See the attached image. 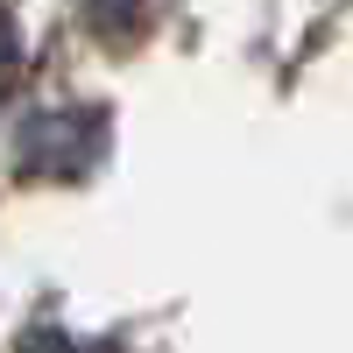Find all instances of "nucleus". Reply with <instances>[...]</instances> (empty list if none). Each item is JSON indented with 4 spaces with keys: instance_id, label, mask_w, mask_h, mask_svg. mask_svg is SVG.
I'll return each mask as SVG.
<instances>
[{
    "instance_id": "nucleus-1",
    "label": "nucleus",
    "mask_w": 353,
    "mask_h": 353,
    "mask_svg": "<svg viewBox=\"0 0 353 353\" xmlns=\"http://www.w3.org/2000/svg\"><path fill=\"white\" fill-rule=\"evenodd\" d=\"M8 78H14V36H8V14H0V92H8Z\"/></svg>"
}]
</instances>
